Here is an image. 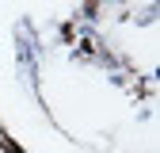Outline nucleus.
<instances>
[]
</instances>
